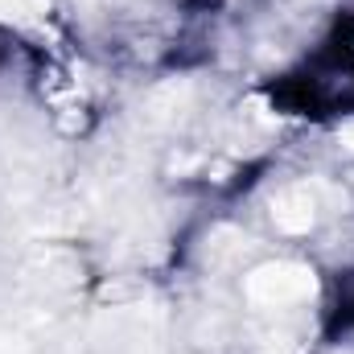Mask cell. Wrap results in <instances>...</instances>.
I'll return each mask as SVG.
<instances>
[{"instance_id":"1","label":"cell","mask_w":354,"mask_h":354,"mask_svg":"<svg viewBox=\"0 0 354 354\" xmlns=\"http://www.w3.org/2000/svg\"><path fill=\"white\" fill-rule=\"evenodd\" d=\"M309 292H313V272L301 268V264H268V268L248 276V297L256 305H268V309L297 305Z\"/></svg>"},{"instance_id":"2","label":"cell","mask_w":354,"mask_h":354,"mask_svg":"<svg viewBox=\"0 0 354 354\" xmlns=\"http://www.w3.org/2000/svg\"><path fill=\"white\" fill-rule=\"evenodd\" d=\"M276 227L280 231H309L313 227V194L309 189H288V194H280L276 198Z\"/></svg>"},{"instance_id":"3","label":"cell","mask_w":354,"mask_h":354,"mask_svg":"<svg viewBox=\"0 0 354 354\" xmlns=\"http://www.w3.org/2000/svg\"><path fill=\"white\" fill-rule=\"evenodd\" d=\"M342 140H346V149H354V124H346V128H342Z\"/></svg>"},{"instance_id":"4","label":"cell","mask_w":354,"mask_h":354,"mask_svg":"<svg viewBox=\"0 0 354 354\" xmlns=\"http://www.w3.org/2000/svg\"><path fill=\"white\" fill-rule=\"evenodd\" d=\"M17 8V0H0V12H12Z\"/></svg>"}]
</instances>
